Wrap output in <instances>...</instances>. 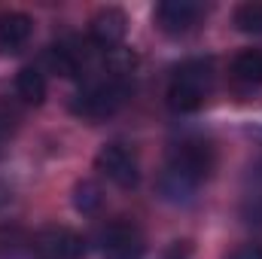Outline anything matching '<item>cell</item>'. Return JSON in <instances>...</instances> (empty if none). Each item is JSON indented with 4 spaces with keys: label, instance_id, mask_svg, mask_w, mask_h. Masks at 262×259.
Returning <instances> with one entry per match:
<instances>
[{
    "label": "cell",
    "instance_id": "13",
    "mask_svg": "<svg viewBox=\"0 0 262 259\" xmlns=\"http://www.w3.org/2000/svg\"><path fill=\"white\" fill-rule=\"evenodd\" d=\"M101 201H104V195H101V186L95 180H79L73 186V207L79 213H95L101 207Z\"/></svg>",
    "mask_w": 262,
    "mask_h": 259
},
{
    "label": "cell",
    "instance_id": "1",
    "mask_svg": "<svg viewBox=\"0 0 262 259\" xmlns=\"http://www.w3.org/2000/svg\"><path fill=\"white\" fill-rule=\"evenodd\" d=\"M213 171V146L204 137H180L159 171V192L171 204L192 201L198 186Z\"/></svg>",
    "mask_w": 262,
    "mask_h": 259
},
{
    "label": "cell",
    "instance_id": "16",
    "mask_svg": "<svg viewBox=\"0 0 262 259\" xmlns=\"http://www.w3.org/2000/svg\"><path fill=\"white\" fill-rule=\"evenodd\" d=\"M226 259H262V247L259 244H244V247L232 250Z\"/></svg>",
    "mask_w": 262,
    "mask_h": 259
},
{
    "label": "cell",
    "instance_id": "11",
    "mask_svg": "<svg viewBox=\"0 0 262 259\" xmlns=\"http://www.w3.org/2000/svg\"><path fill=\"white\" fill-rule=\"evenodd\" d=\"M15 92H18V98L25 104H34V107L43 104L46 101V73L34 64L21 67L15 73Z\"/></svg>",
    "mask_w": 262,
    "mask_h": 259
},
{
    "label": "cell",
    "instance_id": "9",
    "mask_svg": "<svg viewBox=\"0 0 262 259\" xmlns=\"http://www.w3.org/2000/svg\"><path fill=\"white\" fill-rule=\"evenodd\" d=\"M128 34V15L116 6H104L92 15L89 21V40L95 46H101L104 52H113Z\"/></svg>",
    "mask_w": 262,
    "mask_h": 259
},
{
    "label": "cell",
    "instance_id": "14",
    "mask_svg": "<svg viewBox=\"0 0 262 259\" xmlns=\"http://www.w3.org/2000/svg\"><path fill=\"white\" fill-rule=\"evenodd\" d=\"M232 21L241 34H262V3H241Z\"/></svg>",
    "mask_w": 262,
    "mask_h": 259
},
{
    "label": "cell",
    "instance_id": "10",
    "mask_svg": "<svg viewBox=\"0 0 262 259\" xmlns=\"http://www.w3.org/2000/svg\"><path fill=\"white\" fill-rule=\"evenodd\" d=\"M34 34V18L28 12H0V58L18 55Z\"/></svg>",
    "mask_w": 262,
    "mask_h": 259
},
{
    "label": "cell",
    "instance_id": "8",
    "mask_svg": "<svg viewBox=\"0 0 262 259\" xmlns=\"http://www.w3.org/2000/svg\"><path fill=\"white\" fill-rule=\"evenodd\" d=\"M204 15V6L195 0H162L152 12L156 25L162 34H171V37H183L195 28Z\"/></svg>",
    "mask_w": 262,
    "mask_h": 259
},
{
    "label": "cell",
    "instance_id": "15",
    "mask_svg": "<svg viewBox=\"0 0 262 259\" xmlns=\"http://www.w3.org/2000/svg\"><path fill=\"white\" fill-rule=\"evenodd\" d=\"M159 259H192V244L189 241H174L171 247L162 250Z\"/></svg>",
    "mask_w": 262,
    "mask_h": 259
},
{
    "label": "cell",
    "instance_id": "6",
    "mask_svg": "<svg viewBox=\"0 0 262 259\" xmlns=\"http://www.w3.org/2000/svg\"><path fill=\"white\" fill-rule=\"evenodd\" d=\"M46 64L52 73L67 76V79H76L82 76L89 64H92V49H89V40H79V37H67L58 40L46 49Z\"/></svg>",
    "mask_w": 262,
    "mask_h": 259
},
{
    "label": "cell",
    "instance_id": "2",
    "mask_svg": "<svg viewBox=\"0 0 262 259\" xmlns=\"http://www.w3.org/2000/svg\"><path fill=\"white\" fill-rule=\"evenodd\" d=\"M110 73H104V76H98V79H92V82H85L76 95H73V101H70V113L73 116H82V119H107V116H113V113H119L122 107H125V101L131 98V64H134V58H131L128 52H110Z\"/></svg>",
    "mask_w": 262,
    "mask_h": 259
},
{
    "label": "cell",
    "instance_id": "7",
    "mask_svg": "<svg viewBox=\"0 0 262 259\" xmlns=\"http://www.w3.org/2000/svg\"><path fill=\"white\" fill-rule=\"evenodd\" d=\"M101 253H104V259H143L146 238L131 220H116L107 226V232L101 238Z\"/></svg>",
    "mask_w": 262,
    "mask_h": 259
},
{
    "label": "cell",
    "instance_id": "5",
    "mask_svg": "<svg viewBox=\"0 0 262 259\" xmlns=\"http://www.w3.org/2000/svg\"><path fill=\"white\" fill-rule=\"evenodd\" d=\"M31 250L37 259H82L85 238L67 226H49L31 238Z\"/></svg>",
    "mask_w": 262,
    "mask_h": 259
},
{
    "label": "cell",
    "instance_id": "4",
    "mask_svg": "<svg viewBox=\"0 0 262 259\" xmlns=\"http://www.w3.org/2000/svg\"><path fill=\"white\" fill-rule=\"evenodd\" d=\"M95 171H101L110 183H116L119 189H134L140 183V165L137 156L128 143H104L95 156Z\"/></svg>",
    "mask_w": 262,
    "mask_h": 259
},
{
    "label": "cell",
    "instance_id": "3",
    "mask_svg": "<svg viewBox=\"0 0 262 259\" xmlns=\"http://www.w3.org/2000/svg\"><path fill=\"white\" fill-rule=\"evenodd\" d=\"M213 89V61L210 58H189L174 67L168 82V107L174 113H198Z\"/></svg>",
    "mask_w": 262,
    "mask_h": 259
},
{
    "label": "cell",
    "instance_id": "12",
    "mask_svg": "<svg viewBox=\"0 0 262 259\" xmlns=\"http://www.w3.org/2000/svg\"><path fill=\"white\" fill-rule=\"evenodd\" d=\"M232 76L241 85H262V52L259 49H244L232 61Z\"/></svg>",
    "mask_w": 262,
    "mask_h": 259
}]
</instances>
